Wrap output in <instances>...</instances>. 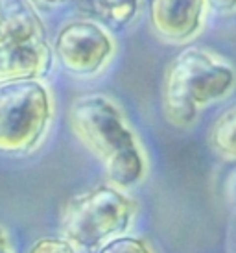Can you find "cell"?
I'll return each mask as SVG.
<instances>
[{"label":"cell","instance_id":"cell-1","mask_svg":"<svg viewBox=\"0 0 236 253\" xmlns=\"http://www.w3.org/2000/svg\"><path fill=\"white\" fill-rule=\"evenodd\" d=\"M72 133L102 163L109 185L127 190L146 176V157L120 107L104 94H85L69 111Z\"/></svg>","mask_w":236,"mask_h":253},{"label":"cell","instance_id":"cell-2","mask_svg":"<svg viewBox=\"0 0 236 253\" xmlns=\"http://www.w3.org/2000/svg\"><path fill=\"white\" fill-rule=\"evenodd\" d=\"M229 63L201 48H187L170 63L162 85V111L168 122L187 127L196 122L199 107L223 98L235 87Z\"/></svg>","mask_w":236,"mask_h":253},{"label":"cell","instance_id":"cell-3","mask_svg":"<svg viewBox=\"0 0 236 253\" xmlns=\"http://www.w3.org/2000/svg\"><path fill=\"white\" fill-rule=\"evenodd\" d=\"M137 214V202L125 190L98 185L79 192L65 204L59 218L63 239L78 252H100L111 240L122 237Z\"/></svg>","mask_w":236,"mask_h":253},{"label":"cell","instance_id":"cell-4","mask_svg":"<svg viewBox=\"0 0 236 253\" xmlns=\"http://www.w3.org/2000/svg\"><path fill=\"white\" fill-rule=\"evenodd\" d=\"M52 48L39 13L28 0H0V84L39 80Z\"/></svg>","mask_w":236,"mask_h":253},{"label":"cell","instance_id":"cell-5","mask_svg":"<svg viewBox=\"0 0 236 253\" xmlns=\"http://www.w3.org/2000/svg\"><path fill=\"white\" fill-rule=\"evenodd\" d=\"M54 100L41 80L0 84V154L28 155L46 139Z\"/></svg>","mask_w":236,"mask_h":253},{"label":"cell","instance_id":"cell-6","mask_svg":"<svg viewBox=\"0 0 236 253\" xmlns=\"http://www.w3.org/2000/svg\"><path fill=\"white\" fill-rule=\"evenodd\" d=\"M115 52L111 36L94 21L67 22L56 36L54 54L67 72L92 76L104 69Z\"/></svg>","mask_w":236,"mask_h":253},{"label":"cell","instance_id":"cell-7","mask_svg":"<svg viewBox=\"0 0 236 253\" xmlns=\"http://www.w3.org/2000/svg\"><path fill=\"white\" fill-rule=\"evenodd\" d=\"M207 0H150V22L168 41L183 42L197 34Z\"/></svg>","mask_w":236,"mask_h":253},{"label":"cell","instance_id":"cell-8","mask_svg":"<svg viewBox=\"0 0 236 253\" xmlns=\"http://www.w3.org/2000/svg\"><path fill=\"white\" fill-rule=\"evenodd\" d=\"M210 144L227 161H236V106L222 113L210 131Z\"/></svg>","mask_w":236,"mask_h":253},{"label":"cell","instance_id":"cell-9","mask_svg":"<svg viewBox=\"0 0 236 253\" xmlns=\"http://www.w3.org/2000/svg\"><path fill=\"white\" fill-rule=\"evenodd\" d=\"M102 21L113 28H122L133 21L140 6V0H90Z\"/></svg>","mask_w":236,"mask_h":253},{"label":"cell","instance_id":"cell-10","mask_svg":"<svg viewBox=\"0 0 236 253\" xmlns=\"http://www.w3.org/2000/svg\"><path fill=\"white\" fill-rule=\"evenodd\" d=\"M98 253H155V250L142 237L122 235V237L111 240L109 244H105Z\"/></svg>","mask_w":236,"mask_h":253},{"label":"cell","instance_id":"cell-11","mask_svg":"<svg viewBox=\"0 0 236 253\" xmlns=\"http://www.w3.org/2000/svg\"><path fill=\"white\" fill-rule=\"evenodd\" d=\"M26 253H79L63 237H44L35 240Z\"/></svg>","mask_w":236,"mask_h":253},{"label":"cell","instance_id":"cell-12","mask_svg":"<svg viewBox=\"0 0 236 253\" xmlns=\"http://www.w3.org/2000/svg\"><path fill=\"white\" fill-rule=\"evenodd\" d=\"M0 253H17L13 240H11V235L2 224H0Z\"/></svg>","mask_w":236,"mask_h":253},{"label":"cell","instance_id":"cell-13","mask_svg":"<svg viewBox=\"0 0 236 253\" xmlns=\"http://www.w3.org/2000/svg\"><path fill=\"white\" fill-rule=\"evenodd\" d=\"M207 2L222 13H229L236 9V0H207Z\"/></svg>","mask_w":236,"mask_h":253},{"label":"cell","instance_id":"cell-14","mask_svg":"<svg viewBox=\"0 0 236 253\" xmlns=\"http://www.w3.org/2000/svg\"><path fill=\"white\" fill-rule=\"evenodd\" d=\"M30 4L37 9V7H44V9H52V7H57L65 4L67 0H28Z\"/></svg>","mask_w":236,"mask_h":253}]
</instances>
